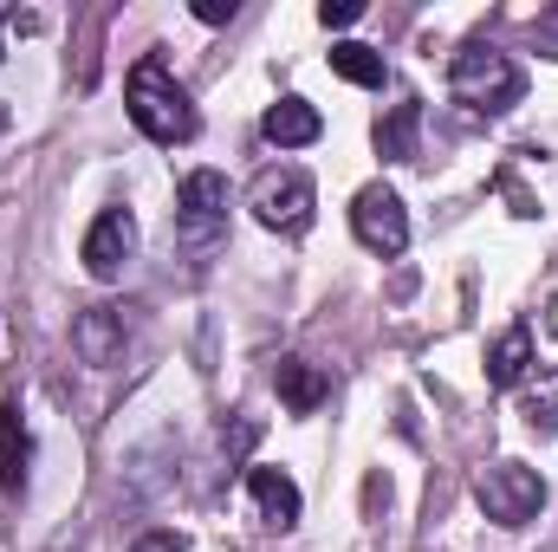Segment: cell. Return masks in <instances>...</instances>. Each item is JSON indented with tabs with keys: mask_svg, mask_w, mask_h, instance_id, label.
Masks as SVG:
<instances>
[{
	"mask_svg": "<svg viewBox=\"0 0 558 552\" xmlns=\"http://www.w3.org/2000/svg\"><path fill=\"white\" fill-rule=\"evenodd\" d=\"M474 501L487 507V520L526 527V520H539V507H546V481H539L526 461H487V468L474 475Z\"/></svg>",
	"mask_w": 558,
	"mask_h": 552,
	"instance_id": "5",
	"label": "cell"
},
{
	"mask_svg": "<svg viewBox=\"0 0 558 552\" xmlns=\"http://www.w3.org/2000/svg\"><path fill=\"white\" fill-rule=\"evenodd\" d=\"M274 391H279V404L292 416H312L325 397H331V377L312 364V358H279L274 364Z\"/></svg>",
	"mask_w": 558,
	"mask_h": 552,
	"instance_id": "10",
	"label": "cell"
},
{
	"mask_svg": "<svg viewBox=\"0 0 558 552\" xmlns=\"http://www.w3.org/2000/svg\"><path fill=\"white\" fill-rule=\"evenodd\" d=\"M13 20H20V13H7V7H0V26H13ZM0 59H7V39H0Z\"/></svg>",
	"mask_w": 558,
	"mask_h": 552,
	"instance_id": "20",
	"label": "cell"
},
{
	"mask_svg": "<svg viewBox=\"0 0 558 552\" xmlns=\"http://www.w3.org/2000/svg\"><path fill=\"white\" fill-rule=\"evenodd\" d=\"M228 208H234V195H228V176L221 169L182 176V189H175V241L195 248V254L221 248L228 241Z\"/></svg>",
	"mask_w": 558,
	"mask_h": 552,
	"instance_id": "3",
	"label": "cell"
},
{
	"mask_svg": "<svg viewBox=\"0 0 558 552\" xmlns=\"http://www.w3.org/2000/svg\"><path fill=\"white\" fill-rule=\"evenodd\" d=\"M247 494H254V507H260V520L267 527H299V514H305V501H299V481L286 475V468H247Z\"/></svg>",
	"mask_w": 558,
	"mask_h": 552,
	"instance_id": "9",
	"label": "cell"
},
{
	"mask_svg": "<svg viewBox=\"0 0 558 552\" xmlns=\"http://www.w3.org/2000/svg\"><path fill=\"white\" fill-rule=\"evenodd\" d=\"M0 131H7V111H0Z\"/></svg>",
	"mask_w": 558,
	"mask_h": 552,
	"instance_id": "21",
	"label": "cell"
},
{
	"mask_svg": "<svg viewBox=\"0 0 558 552\" xmlns=\"http://www.w3.org/2000/svg\"><path fill=\"white\" fill-rule=\"evenodd\" d=\"M260 137L279 143V149H305V143L325 137V118H318V105H305V98H279L274 111L260 118Z\"/></svg>",
	"mask_w": 558,
	"mask_h": 552,
	"instance_id": "11",
	"label": "cell"
},
{
	"mask_svg": "<svg viewBox=\"0 0 558 552\" xmlns=\"http://www.w3.org/2000/svg\"><path fill=\"white\" fill-rule=\"evenodd\" d=\"M539 46H546V59H558V7L539 20Z\"/></svg>",
	"mask_w": 558,
	"mask_h": 552,
	"instance_id": "19",
	"label": "cell"
},
{
	"mask_svg": "<svg viewBox=\"0 0 558 552\" xmlns=\"http://www.w3.org/2000/svg\"><path fill=\"white\" fill-rule=\"evenodd\" d=\"M357 13H364V0H325V7H318V20H325V26H351Z\"/></svg>",
	"mask_w": 558,
	"mask_h": 552,
	"instance_id": "16",
	"label": "cell"
},
{
	"mask_svg": "<svg viewBox=\"0 0 558 552\" xmlns=\"http://www.w3.org/2000/svg\"><path fill=\"white\" fill-rule=\"evenodd\" d=\"M416 131H422V105L403 98L390 118H377V149H384L390 163H410V156H416Z\"/></svg>",
	"mask_w": 558,
	"mask_h": 552,
	"instance_id": "15",
	"label": "cell"
},
{
	"mask_svg": "<svg viewBox=\"0 0 558 552\" xmlns=\"http://www.w3.org/2000/svg\"><path fill=\"white\" fill-rule=\"evenodd\" d=\"M351 235H357L371 254L397 261V254L410 248V208H403V195H397V189H384V182L357 189V202H351Z\"/></svg>",
	"mask_w": 558,
	"mask_h": 552,
	"instance_id": "6",
	"label": "cell"
},
{
	"mask_svg": "<svg viewBox=\"0 0 558 552\" xmlns=\"http://www.w3.org/2000/svg\"><path fill=\"white\" fill-rule=\"evenodd\" d=\"M331 72L351 79V85H364V92H384V79H390L384 72V52L377 46H357V39H338L331 46Z\"/></svg>",
	"mask_w": 558,
	"mask_h": 552,
	"instance_id": "14",
	"label": "cell"
},
{
	"mask_svg": "<svg viewBox=\"0 0 558 552\" xmlns=\"http://www.w3.org/2000/svg\"><path fill=\"white\" fill-rule=\"evenodd\" d=\"M131 552H182V540H175V533H143Z\"/></svg>",
	"mask_w": 558,
	"mask_h": 552,
	"instance_id": "18",
	"label": "cell"
},
{
	"mask_svg": "<svg viewBox=\"0 0 558 552\" xmlns=\"http://www.w3.org/2000/svg\"><path fill=\"white\" fill-rule=\"evenodd\" d=\"M131 254H137V215H131V208H105V215L85 228V248H78L85 274L118 279L124 267H131Z\"/></svg>",
	"mask_w": 558,
	"mask_h": 552,
	"instance_id": "8",
	"label": "cell"
},
{
	"mask_svg": "<svg viewBox=\"0 0 558 552\" xmlns=\"http://www.w3.org/2000/svg\"><path fill=\"white\" fill-rule=\"evenodd\" d=\"M195 20L221 26V20H234V0H195Z\"/></svg>",
	"mask_w": 558,
	"mask_h": 552,
	"instance_id": "17",
	"label": "cell"
},
{
	"mask_svg": "<svg viewBox=\"0 0 558 552\" xmlns=\"http://www.w3.org/2000/svg\"><path fill=\"white\" fill-rule=\"evenodd\" d=\"M26 461H33V435H26V422H20L13 404H0V494L7 501L26 488Z\"/></svg>",
	"mask_w": 558,
	"mask_h": 552,
	"instance_id": "12",
	"label": "cell"
},
{
	"mask_svg": "<svg viewBox=\"0 0 558 552\" xmlns=\"http://www.w3.org/2000/svg\"><path fill=\"white\" fill-rule=\"evenodd\" d=\"M448 92L468 105V111H487V118H500V111H513L520 98H526V72L500 52V46H461L454 52V65H448Z\"/></svg>",
	"mask_w": 558,
	"mask_h": 552,
	"instance_id": "2",
	"label": "cell"
},
{
	"mask_svg": "<svg viewBox=\"0 0 558 552\" xmlns=\"http://www.w3.org/2000/svg\"><path fill=\"white\" fill-rule=\"evenodd\" d=\"M72 351L85 364H98V371H118L131 358V319H124V305H85L72 319Z\"/></svg>",
	"mask_w": 558,
	"mask_h": 552,
	"instance_id": "7",
	"label": "cell"
},
{
	"mask_svg": "<svg viewBox=\"0 0 558 552\" xmlns=\"http://www.w3.org/2000/svg\"><path fill=\"white\" fill-rule=\"evenodd\" d=\"M247 208H254V221L274 228V235H305V228H312V208H318V189H312L305 169L279 163V169H260V176H254Z\"/></svg>",
	"mask_w": 558,
	"mask_h": 552,
	"instance_id": "4",
	"label": "cell"
},
{
	"mask_svg": "<svg viewBox=\"0 0 558 552\" xmlns=\"http://www.w3.org/2000/svg\"><path fill=\"white\" fill-rule=\"evenodd\" d=\"M526 377H533V332L513 325V332H500V345L487 351V384H494V391H513V384H526Z\"/></svg>",
	"mask_w": 558,
	"mask_h": 552,
	"instance_id": "13",
	"label": "cell"
},
{
	"mask_svg": "<svg viewBox=\"0 0 558 552\" xmlns=\"http://www.w3.org/2000/svg\"><path fill=\"white\" fill-rule=\"evenodd\" d=\"M124 105H131V124H137L149 143H162V149H175V143H195L202 131V118H195V98H189V85L149 52L131 65V79H124Z\"/></svg>",
	"mask_w": 558,
	"mask_h": 552,
	"instance_id": "1",
	"label": "cell"
}]
</instances>
